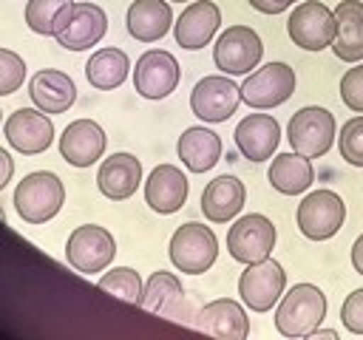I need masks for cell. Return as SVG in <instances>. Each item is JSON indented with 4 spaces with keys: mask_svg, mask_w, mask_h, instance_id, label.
I'll return each mask as SVG.
<instances>
[{
    "mask_svg": "<svg viewBox=\"0 0 363 340\" xmlns=\"http://www.w3.org/2000/svg\"><path fill=\"white\" fill-rule=\"evenodd\" d=\"M286 34L303 51H323L335 42L337 34L335 11L318 0H303L292 8L286 20Z\"/></svg>",
    "mask_w": 363,
    "mask_h": 340,
    "instance_id": "obj_6",
    "label": "cell"
},
{
    "mask_svg": "<svg viewBox=\"0 0 363 340\" xmlns=\"http://www.w3.org/2000/svg\"><path fill=\"white\" fill-rule=\"evenodd\" d=\"M295 94V71L286 62H267L247 74L241 82V102L258 110L284 105Z\"/></svg>",
    "mask_w": 363,
    "mask_h": 340,
    "instance_id": "obj_8",
    "label": "cell"
},
{
    "mask_svg": "<svg viewBox=\"0 0 363 340\" xmlns=\"http://www.w3.org/2000/svg\"><path fill=\"white\" fill-rule=\"evenodd\" d=\"M306 337H309V340H312V337H323V340H337V332H335V329H320V326H318V329H312V332H309Z\"/></svg>",
    "mask_w": 363,
    "mask_h": 340,
    "instance_id": "obj_39",
    "label": "cell"
},
{
    "mask_svg": "<svg viewBox=\"0 0 363 340\" xmlns=\"http://www.w3.org/2000/svg\"><path fill=\"white\" fill-rule=\"evenodd\" d=\"M26 79V62L20 54L0 48V96H9L14 91H20Z\"/></svg>",
    "mask_w": 363,
    "mask_h": 340,
    "instance_id": "obj_33",
    "label": "cell"
},
{
    "mask_svg": "<svg viewBox=\"0 0 363 340\" xmlns=\"http://www.w3.org/2000/svg\"><path fill=\"white\" fill-rule=\"evenodd\" d=\"M179 159L190 173H207L221 159V139L207 128H187L179 136Z\"/></svg>",
    "mask_w": 363,
    "mask_h": 340,
    "instance_id": "obj_26",
    "label": "cell"
},
{
    "mask_svg": "<svg viewBox=\"0 0 363 340\" xmlns=\"http://www.w3.org/2000/svg\"><path fill=\"white\" fill-rule=\"evenodd\" d=\"M130 60L122 48H99L85 62V76L99 91H113L128 79Z\"/></svg>",
    "mask_w": 363,
    "mask_h": 340,
    "instance_id": "obj_28",
    "label": "cell"
},
{
    "mask_svg": "<svg viewBox=\"0 0 363 340\" xmlns=\"http://www.w3.org/2000/svg\"><path fill=\"white\" fill-rule=\"evenodd\" d=\"M116 255V241L113 235L99 227V224H82L68 235L65 244V258L68 264L82 272V275H94V272H105L108 264Z\"/></svg>",
    "mask_w": 363,
    "mask_h": 340,
    "instance_id": "obj_9",
    "label": "cell"
},
{
    "mask_svg": "<svg viewBox=\"0 0 363 340\" xmlns=\"http://www.w3.org/2000/svg\"><path fill=\"white\" fill-rule=\"evenodd\" d=\"M340 99L349 110L363 113V62H354V68L340 76Z\"/></svg>",
    "mask_w": 363,
    "mask_h": 340,
    "instance_id": "obj_34",
    "label": "cell"
},
{
    "mask_svg": "<svg viewBox=\"0 0 363 340\" xmlns=\"http://www.w3.org/2000/svg\"><path fill=\"white\" fill-rule=\"evenodd\" d=\"M275 246V224L261 212H247L227 230V249L241 264H255L269 258Z\"/></svg>",
    "mask_w": 363,
    "mask_h": 340,
    "instance_id": "obj_10",
    "label": "cell"
},
{
    "mask_svg": "<svg viewBox=\"0 0 363 340\" xmlns=\"http://www.w3.org/2000/svg\"><path fill=\"white\" fill-rule=\"evenodd\" d=\"M326 317V295L315 283H295L281 295L275 309V329L284 337H306Z\"/></svg>",
    "mask_w": 363,
    "mask_h": 340,
    "instance_id": "obj_1",
    "label": "cell"
},
{
    "mask_svg": "<svg viewBox=\"0 0 363 340\" xmlns=\"http://www.w3.org/2000/svg\"><path fill=\"white\" fill-rule=\"evenodd\" d=\"M244 198H247L244 181H238L235 176L224 173V176H216L204 187V193H201V212L213 224H227V221H233L241 212Z\"/></svg>",
    "mask_w": 363,
    "mask_h": 340,
    "instance_id": "obj_22",
    "label": "cell"
},
{
    "mask_svg": "<svg viewBox=\"0 0 363 340\" xmlns=\"http://www.w3.org/2000/svg\"><path fill=\"white\" fill-rule=\"evenodd\" d=\"M269 184L284 193V196H301L309 190V184L315 181V170H312V159L301 156V153H278L269 164L267 173Z\"/></svg>",
    "mask_w": 363,
    "mask_h": 340,
    "instance_id": "obj_27",
    "label": "cell"
},
{
    "mask_svg": "<svg viewBox=\"0 0 363 340\" xmlns=\"http://www.w3.org/2000/svg\"><path fill=\"white\" fill-rule=\"evenodd\" d=\"M218 23H221V8L213 0H190V6L173 23V37L182 48L199 51L213 40Z\"/></svg>",
    "mask_w": 363,
    "mask_h": 340,
    "instance_id": "obj_16",
    "label": "cell"
},
{
    "mask_svg": "<svg viewBox=\"0 0 363 340\" xmlns=\"http://www.w3.org/2000/svg\"><path fill=\"white\" fill-rule=\"evenodd\" d=\"M145 201L162 215L182 210L187 201V176L176 164H156L145 181Z\"/></svg>",
    "mask_w": 363,
    "mask_h": 340,
    "instance_id": "obj_20",
    "label": "cell"
},
{
    "mask_svg": "<svg viewBox=\"0 0 363 340\" xmlns=\"http://www.w3.org/2000/svg\"><path fill=\"white\" fill-rule=\"evenodd\" d=\"M142 184V164L133 153H113L96 170V187L111 201H125Z\"/></svg>",
    "mask_w": 363,
    "mask_h": 340,
    "instance_id": "obj_21",
    "label": "cell"
},
{
    "mask_svg": "<svg viewBox=\"0 0 363 340\" xmlns=\"http://www.w3.org/2000/svg\"><path fill=\"white\" fill-rule=\"evenodd\" d=\"M193 323L196 329L213 337H224V340H244L250 334V317L244 306L233 298H218V300L204 303Z\"/></svg>",
    "mask_w": 363,
    "mask_h": 340,
    "instance_id": "obj_19",
    "label": "cell"
},
{
    "mask_svg": "<svg viewBox=\"0 0 363 340\" xmlns=\"http://www.w3.org/2000/svg\"><path fill=\"white\" fill-rule=\"evenodd\" d=\"M337 34L332 51L340 62H360L363 60V3L360 0H340L335 6Z\"/></svg>",
    "mask_w": 363,
    "mask_h": 340,
    "instance_id": "obj_25",
    "label": "cell"
},
{
    "mask_svg": "<svg viewBox=\"0 0 363 340\" xmlns=\"http://www.w3.org/2000/svg\"><path fill=\"white\" fill-rule=\"evenodd\" d=\"M108 144L105 130L94 119H74L60 136V156L74 167H91Z\"/></svg>",
    "mask_w": 363,
    "mask_h": 340,
    "instance_id": "obj_18",
    "label": "cell"
},
{
    "mask_svg": "<svg viewBox=\"0 0 363 340\" xmlns=\"http://www.w3.org/2000/svg\"><path fill=\"white\" fill-rule=\"evenodd\" d=\"M184 298V289H182V280L173 275V272H153L145 283V292H142V306L147 312H156V314H173L176 306L182 303Z\"/></svg>",
    "mask_w": 363,
    "mask_h": 340,
    "instance_id": "obj_29",
    "label": "cell"
},
{
    "mask_svg": "<svg viewBox=\"0 0 363 340\" xmlns=\"http://www.w3.org/2000/svg\"><path fill=\"white\" fill-rule=\"evenodd\" d=\"M128 34L139 42L162 40L173 26V11L167 0H133L125 14Z\"/></svg>",
    "mask_w": 363,
    "mask_h": 340,
    "instance_id": "obj_24",
    "label": "cell"
},
{
    "mask_svg": "<svg viewBox=\"0 0 363 340\" xmlns=\"http://www.w3.org/2000/svg\"><path fill=\"white\" fill-rule=\"evenodd\" d=\"M340 320H343L346 332L363 334V286L354 289L352 295H346V300L340 306Z\"/></svg>",
    "mask_w": 363,
    "mask_h": 340,
    "instance_id": "obj_35",
    "label": "cell"
},
{
    "mask_svg": "<svg viewBox=\"0 0 363 340\" xmlns=\"http://www.w3.org/2000/svg\"><path fill=\"white\" fill-rule=\"evenodd\" d=\"M286 286V272L275 258H264L255 264H247V269L238 278V295L252 312H269Z\"/></svg>",
    "mask_w": 363,
    "mask_h": 340,
    "instance_id": "obj_11",
    "label": "cell"
},
{
    "mask_svg": "<svg viewBox=\"0 0 363 340\" xmlns=\"http://www.w3.org/2000/svg\"><path fill=\"white\" fill-rule=\"evenodd\" d=\"M167 252H170V261L179 272L201 275L218 258V238L213 235L210 227H204L199 221H187L173 232Z\"/></svg>",
    "mask_w": 363,
    "mask_h": 340,
    "instance_id": "obj_4",
    "label": "cell"
},
{
    "mask_svg": "<svg viewBox=\"0 0 363 340\" xmlns=\"http://www.w3.org/2000/svg\"><path fill=\"white\" fill-rule=\"evenodd\" d=\"M28 96L45 113H65L77 99V85L68 74L54 71V68H43L31 76Z\"/></svg>",
    "mask_w": 363,
    "mask_h": 340,
    "instance_id": "obj_23",
    "label": "cell"
},
{
    "mask_svg": "<svg viewBox=\"0 0 363 340\" xmlns=\"http://www.w3.org/2000/svg\"><path fill=\"white\" fill-rule=\"evenodd\" d=\"M235 147L250 162H267L272 159L278 142H281V125L269 113H250L235 125Z\"/></svg>",
    "mask_w": 363,
    "mask_h": 340,
    "instance_id": "obj_17",
    "label": "cell"
},
{
    "mask_svg": "<svg viewBox=\"0 0 363 340\" xmlns=\"http://www.w3.org/2000/svg\"><path fill=\"white\" fill-rule=\"evenodd\" d=\"M295 221L303 238L309 241H326L332 238L343 221H346V204L335 190H312L301 198L298 210H295Z\"/></svg>",
    "mask_w": 363,
    "mask_h": 340,
    "instance_id": "obj_5",
    "label": "cell"
},
{
    "mask_svg": "<svg viewBox=\"0 0 363 340\" xmlns=\"http://www.w3.org/2000/svg\"><path fill=\"white\" fill-rule=\"evenodd\" d=\"M173 3H190V0H173Z\"/></svg>",
    "mask_w": 363,
    "mask_h": 340,
    "instance_id": "obj_40",
    "label": "cell"
},
{
    "mask_svg": "<svg viewBox=\"0 0 363 340\" xmlns=\"http://www.w3.org/2000/svg\"><path fill=\"white\" fill-rule=\"evenodd\" d=\"M264 57V42L255 34V28L250 26H230L218 34L216 45H213V62L221 74L238 76V74H250L258 68Z\"/></svg>",
    "mask_w": 363,
    "mask_h": 340,
    "instance_id": "obj_7",
    "label": "cell"
},
{
    "mask_svg": "<svg viewBox=\"0 0 363 340\" xmlns=\"http://www.w3.org/2000/svg\"><path fill=\"white\" fill-rule=\"evenodd\" d=\"M11 173H14V159L9 156V150H3V147H0V190L9 184Z\"/></svg>",
    "mask_w": 363,
    "mask_h": 340,
    "instance_id": "obj_37",
    "label": "cell"
},
{
    "mask_svg": "<svg viewBox=\"0 0 363 340\" xmlns=\"http://www.w3.org/2000/svg\"><path fill=\"white\" fill-rule=\"evenodd\" d=\"M3 133H6L9 144L17 153H23V156H37V153L48 150L51 142H54V125H51L48 113L40 110V108H20V110H14L6 119Z\"/></svg>",
    "mask_w": 363,
    "mask_h": 340,
    "instance_id": "obj_14",
    "label": "cell"
},
{
    "mask_svg": "<svg viewBox=\"0 0 363 340\" xmlns=\"http://www.w3.org/2000/svg\"><path fill=\"white\" fill-rule=\"evenodd\" d=\"M74 0H28L26 3V23L34 34L57 37V31L68 23Z\"/></svg>",
    "mask_w": 363,
    "mask_h": 340,
    "instance_id": "obj_30",
    "label": "cell"
},
{
    "mask_svg": "<svg viewBox=\"0 0 363 340\" xmlns=\"http://www.w3.org/2000/svg\"><path fill=\"white\" fill-rule=\"evenodd\" d=\"M335 113L320 105H306L292 113L286 125V139L295 153L306 159H320L332 150L335 142Z\"/></svg>",
    "mask_w": 363,
    "mask_h": 340,
    "instance_id": "obj_3",
    "label": "cell"
},
{
    "mask_svg": "<svg viewBox=\"0 0 363 340\" xmlns=\"http://www.w3.org/2000/svg\"><path fill=\"white\" fill-rule=\"evenodd\" d=\"M352 266H354V272L363 275V235H357L352 244Z\"/></svg>",
    "mask_w": 363,
    "mask_h": 340,
    "instance_id": "obj_38",
    "label": "cell"
},
{
    "mask_svg": "<svg viewBox=\"0 0 363 340\" xmlns=\"http://www.w3.org/2000/svg\"><path fill=\"white\" fill-rule=\"evenodd\" d=\"M99 289L116 295L119 300H128V303L142 306V292H145V286H142L139 272L130 269V266H113V269H108V272L99 278Z\"/></svg>",
    "mask_w": 363,
    "mask_h": 340,
    "instance_id": "obj_31",
    "label": "cell"
},
{
    "mask_svg": "<svg viewBox=\"0 0 363 340\" xmlns=\"http://www.w3.org/2000/svg\"><path fill=\"white\" fill-rule=\"evenodd\" d=\"M241 102V85L230 79V74L201 76L190 91V108L201 122H227Z\"/></svg>",
    "mask_w": 363,
    "mask_h": 340,
    "instance_id": "obj_12",
    "label": "cell"
},
{
    "mask_svg": "<svg viewBox=\"0 0 363 340\" xmlns=\"http://www.w3.org/2000/svg\"><path fill=\"white\" fill-rule=\"evenodd\" d=\"M65 204V187L57 173L37 170L28 173L14 190V210L26 224H45L51 221Z\"/></svg>",
    "mask_w": 363,
    "mask_h": 340,
    "instance_id": "obj_2",
    "label": "cell"
},
{
    "mask_svg": "<svg viewBox=\"0 0 363 340\" xmlns=\"http://www.w3.org/2000/svg\"><path fill=\"white\" fill-rule=\"evenodd\" d=\"M337 150L340 156L354 164V167H363V116H352L340 133H337Z\"/></svg>",
    "mask_w": 363,
    "mask_h": 340,
    "instance_id": "obj_32",
    "label": "cell"
},
{
    "mask_svg": "<svg viewBox=\"0 0 363 340\" xmlns=\"http://www.w3.org/2000/svg\"><path fill=\"white\" fill-rule=\"evenodd\" d=\"M182 76V68L170 51L150 48L136 60L133 68V88L145 99H164L176 91Z\"/></svg>",
    "mask_w": 363,
    "mask_h": 340,
    "instance_id": "obj_13",
    "label": "cell"
},
{
    "mask_svg": "<svg viewBox=\"0 0 363 340\" xmlns=\"http://www.w3.org/2000/svg\"><path fill=\"white\" fill-rule=\"evenodd\" d=\"M108 31V14L96 3H74L68 23L57 31V42L68 51H85L96 45Z\"/></svg>",
    "mask_w": 363,
    "mask_h": 340,
    "instance_id": "obj_15",
    "label": "cell"
},
{
    "mask_svg": "<svg viewBox=\"0 0 363 340\" xmlns=\"http://www.w3.org/2000/svg\"><path fill=\"white\" fill-rule=\"evenodd\" d=\"M292 3H295V0H250V6H252L255 11H261V14H281V11H286Z\"/></svg>",
    "mask_w": 363,
    "mask_h": 340,
    "instance_id": "obj_36",
    "label": "cell"
}]
</instances>
